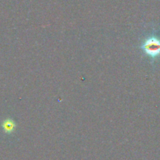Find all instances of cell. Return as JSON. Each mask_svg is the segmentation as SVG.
<instances>
[{"label": "cell", "mask_w": 160, "mask_h": 160, "mask_svg": "<svg viewBox=\"0 0 160 160\" xmlns=\"http://www.w3.org/2000/svg\"><path fill=\"white\" fill-rule=\"evenodd\" d=\"M2 127H3V129L5 133H6V134H11L12 132H13L14 129L16 128V124L13 120H11V119H6V120H5L3 121Z\"/></svg>", "instance_id": "2"}, {"label": "cell", "mask_w": 160, "mask_h": 160, "mask_svg": "<svg viewBox=\"0 0 160 160\" xmlns=\"http://www.w3.org/2000/svg\"><path fill=\"white\" fill-rule=\"evenodd\" d=\"M143 51L146 55L152 58H155L160 56V39L158 38L152 36L146 39L143 43Z\"/></svg>", "instance_id": "1"}]
</instances>
